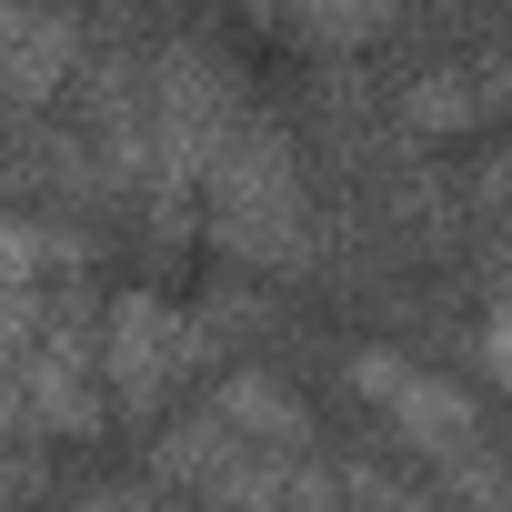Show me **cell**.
<instances>
[{
	"label": "cell",
	"instance_id": "6da1fadb",
	"mask_svg": "<svg viewBox=\"0 0 512 512\" xmlns=\"http://www.w3.org/2000/svg\"><path fill=\"white\" fill-rule=\"evenodd\" d=\"M201 241L221 272L272 282V292L332 282V191H322V161H312L292 111L262 101L231 131L221 171L201 181Z\"/></svg>",
	"mask_w": 512,
	"mask_h": 512
},
{
	"label": "cell",
	"instance_id": "7a4b0ae2",
	"mask_svg": "<svg viewBox=\"0 0 512 512\" xmlns=\"http://www.w3.org/2000/svg\"><path fill=\"white\" fill-rule=\"evenodd\" d=\"M342 382L362 392V412L402 442L412 482L442 512H512V442L492 432V412L462 392V372L402 352V342H352Z\"/></svg>",
	"mask_w": 512,
	"mask_h": 512
},
{
	"label": "cell",
	"instance_id": "3957f363",
	"mask_svg": "<svg viewBox=\"0 0 512 512\" xmlns=\"http://www.w3.org/2000/svg\"><path fill=\"white\" fill-rule=\"evenodd\" d=\"M221 372H231V342L191 302L141 292V282L101 302V392H111V422H131L141 442L181 412V392H211Z\"/></svg>",
	"mask_w": 512,
	"mask_h": 512
},
{
	"label": "cell",
	"instance_id": "277c9868",
	"mask_svg": "<svg viewBox=\"0 0 512 512\" xmlns=\"http://www.w3.org/2000/svg\"><path fill=\"white\" fill-rule=\"evenodd\" d=\"M0 211H21V221H51L71 241H101V231H131L121 221V191L101 171V151L81 141L71 111H31L0 131Z\"/></svg>",
	"mask_w": 512,
	"mask_h": 512
},
{
	"label": "cell",
	"instance_id": "5b68a950",
	"mask_svg": "<svg viewBox=\"0 0 512 512\" xmlns=\"http://www.w3.org/2000/svg\"><path fill=\"white\" fill-rule=\"evenodd\" d=\"M101 302H111V292H101L91 272L51 282V322H41V342H31V362H21L31 432H41L51 452L111 432V392H101Z\"/></svg>",
	"mask_w": 512,
	"mask_h": 512
},
{
	"label": "cell",
	"instance_id": "8992f818",
	"mask_svg": "<svg viewBox=\"0 0 512 512\" xmlns=\"http://www.w3.org/2000/svg\"><path fill=\"white\" fill-rule=\"evenodd\" d=\"M91 61V21H61V11H0V131L31 121V111H61L71 81Z\"/></svg>",
	"mask_w": 512,
	"mask_h": 512
},
{
	"label": "cell",
	"instance_id": "52a82bcc",
	"mask_svg": "<svg viewBox=\"0 0 512 512\" xmlns=\"http://www.w3.org/2000/svg\"><path fill=\"white\" fill-rule=\"evenodd\" d=\"M201 402H211V412H221L251 452H332V442H322V412L302 402V382H292L272 352H262V362H231Z\"/></svg>",
	"mask_w": 512,
	"mask_h": 512
},
{
	"label": "cell",
	"instance_id": "ba28073f",
	"mask_svg": "<svg viewBox=\"0 0 512 512\" xmlns=\"http://www.w3.org/2000/svg\"><path fill=\"white\" fill-rule=\"evenodd\" d=\"M472 282H482V312H472V362L512 392V241H472Z\"/></svg>",
	"mask_w": 512,
	"mask_h": 512
},
{
	"label": "cell",
	"instance_id": "9c48e42d",
	"mask_svg": "<svg viewBox=\"0 0 512 512\" xmlns=\"http://www.w3.org/2000/svg\"><path fill=\"white\" fill-rule=\"evenodd\" d=\"M262 31L292 41V51H382V41H412L402 11H272Z\"/></svg>",
	"mask_w": 512,
	"mask_h": 512
},
{
	"label": "cell",
	"instance_id": "30bf717a",
	"mask_svg": "<svg viewBox=\"0 0 512 512\" xmlns=\"http://www.w3.org/2000/svg\"><path fill=\"white\" fill-rule=\"evenodd\" d=\"M51 502V442H0V512Z\"/></svg>",
	"mask_w": 512,
	"mask_h": 512
},
{
	"label": "cell",
	"instance_id": "8fae6325",
	"mask_svg": "<svg viewBox=\"0 0 512 512\" xmlns=\"http://www.w3.org/2000/svg\"><path fill=\"white\" fill-rule=\"evenodd\" d=\"M141 512H181V502H161V492H151V502H141Z\"/></svg>",
	"mask_w": 512,
	"mask_h": 512
}]
</instances>
